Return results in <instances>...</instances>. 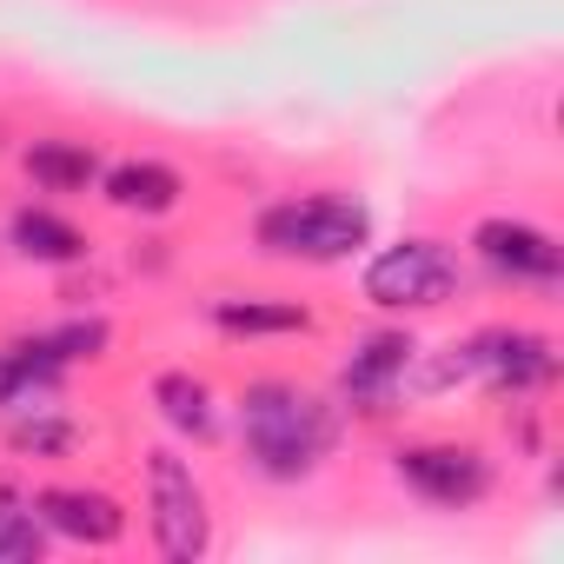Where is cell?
I'll return each mask as SVG.
<instances>
[{
  "mask_svg": "<svg viewBox=\"0 0 564 564\" xmlns=\"http://www.w3.org/2000/svg\"><path fill=\"white\" fill-rule=\"evenodd\" d=\"M412 352H419L412 333H366V339L346 352V366H339V392H346V405H359V412H386L392 392L405 386Z\"/></svg>",
  "mask_w": 564,
  "mask_h": 564,
  "instance_id": "9",
  "label": "cell"
},
{
  "mask_svg": "<svg viewBox=\"0 0 564 564\" xmlns=\"http://www.w3.org/2000/svg\"><path fill=\"white\" fill-rule=\"evenodd\" d=\"M21 166L34 173L41 193H87V186H100V160L80 140H34L21 153Z\"/></svg>",
  "mask_w": 564,
  "mask_h": 564,
  "instance_id": "13",
  "label": "cell"
},
{
  "mask_svg": "<svg viewBox=\"0 0 564 564\" xmlns=\"http://www.w3.org/2000/svg\"><path fill=\"white\" fill-rule=\"evenodd\" d=\"M359 286L379 313H432L458 293V252L445 239H399L366 259Z\"/></svg>",
  "mask_w": 564,
  "mask_h": 564,
  "instance_id": "3",
  "label": "cell"
},
{
  "mask_svg": "<svg viewBox=\"0 0 564 564\" xmlns=\"http://www.w3.org/2000/svg\"><path fill=\"white\" fill-rule=\"evenodd\" d=\"M213 326L232 339H286L313 333V313L300 300H213Z\"/></svg>",
  "mask_w": 564,
  "mask_h": 564,
  "instance_id": "12",
  "label": "cell"
},
{
  "mask_svg": "<svg viewBox=\"0 0 564 564\" xmlns=\"http://www.w3.org/2000/svg\"><path fill=\"white\" fill-rule=\"evenodd\" d=\"M259 252L272 259H300V265H339L372 239V213L346 193H300V199H279L259 213L252 226Z\"/></svg>",
  "mask_w": 564,
  "mask_h": 564,
  "instance_id": "2",
  "label": "cell"
},
{
  "mask_svg": "<svg viewBox=\"0 0 564 564\" xmlns=\"http://www.w3.org/2000/svg\"><path fill=\"white\" fill-rule=\"evenodd\" d=\"M14 445L21 452H34V458H67L74 452V425L47 405V412H21L14 419Z\"/></svg>",
  "mask_w": 564,
  "mask_h": 564,
  "instance_id": "17",
  "label": "cell"
},
{
  "mask_svg": "<svg viewBox=\"0 0 564 564\" xmlns=\"http://www.w3.org/2000/svg\"><path fill=\"white\" fill-rule=\"evenodd\" d=\"M239 445L259 478L272 485H300L313 478L333 445H339V405L293 386V379H252L239 392Z\"/></svg>",
  "mask_w": 564,
  "mask_h": 564,
  "instance_id": "1",
  "label": "cell"
},
{
  "mask_svg": "<svg viewBox=\"0 0 564 564\" xmlns=\"http://www.w3.org/2000/svg\"><path fill=\"white\" fill-rule=\"evenodd\" d=\"M107 319H67V326H54V333H34V339H21V352L28 359H41V366H54V372H67L74 359H100L107 352Z\"/></svg>",
  "mask_w": 564,
  "mask_h": 564,
  "instance_id": "15",
  "label": "cell"
},
{
  "mask_svg": "<svg viewBox=\"0 0 564 564\" xmlns=\"http://www.w3.org/2000/svg\"><path fill=\"white\" fill-rule=\"evenodd\" d=\"M147 505H153V544H160L173 564H199V557L213 551L206 491H199L193 465H186L173 445H153V452H147Z\"/></svg>",
  "mask_w": 564,
  "mask_h": 564,
  "instance_id": "4",
  "label": "cell"
},
{
  "mask_svg": "<svg viewBox=\"0 0 564 564\" xmlns=\"http://www.w3.org/2000/svg\"><path fill=\"white\" fill-rule=\"evenodd\" d=\"M100 193H107V206H120V213L160 219V213H173V206L186 199V180H180L166 160H120V166L100 173Z\"/></svg>",
  "mask_w": 564,
  "mask_h": 564,
  "instance_id": "10",
  "label": "cell"
},
{
  "mask_svg": "<svg viewBox=\"0 0 564 564\" xmlns=\"http://www.w3.org/2000/svg\"><path fill=\"white\" fill-rule=\"evenodd\" d=\"M8 246L21 259H34V265H74V259H87V232L74 219L47 213V206H21L8 219Z\"/></svg>",
  "mask_w": 564,
  "mask_h": 564,
  "instance_id": "11",
  "label": "cell"
},
{
  "mask_svg": "<svg viewBox=\"0 0 564 564\" xmlns=\"http://www.w3.org/2000/svg\"><path fill=\"white\" fill-rule=\"evenodd\" d=\"M471 252L498 279H518V286H557V272H564V246L531 219H478Z\"/></svg>",
  "mask_w": 564,
  "mask_h": 564,
  "instance_id": "6",
  "label": "cell"
},
{
  "mask_svg": "<svg viewBox=\"0 0 564 564\" xmlns=\"http://www.w3.org/2000/svg\"><path fill=\"white\" fill-rule=\"evenodd\" d=\"M465 346H471V372L498 392H538L557 372V346L531 326H491V333H471Z\"/></svg>",
  "mask_w": 564,
  "mask_h": 564,
  "instance_id": "7",
  "label": "cell"
},
{
  "mask_svg": "<svg viewBox=\"0 0 564 564\" xmlns=\"http://www.w3.org/2000/svg\"><path fill=\"white\" fill-rule=\"evenodd\" d=\"M41 551H47V524L34 518V505L0 498V564H34Z\"/></svg>",
  "mask_w": 564,
  "mask_h": 564,
  "instance_id": "16",
  "label": "cell"
},
{
  "mask_svg": "<svg viewBox=\"0 0 564 564\" xmlns=\"http://www.w3.org/2000/svg\"><path fill=\"white\" fill-rule=\"evenodd\" d=\"M153 405H160V419H166L180 438H213V432H219L213 392H206V379H193V372H160V379H153Z\"/></svg>",
  "mask_w": 564,
  "mask_h": 564,
  "instance_id": "14",
  "label": "cell"
},
{
  "mask_svg": "<svg viewBox=\"0 0 564 564\" xmlns=\"http://www.w3.org/2000/svg\"><path fill=\"white\" fill-rule=\"evenodd\" d=\"M392 471H399L405 491H419L438 511H471L491 491V458L478 445H458V438H445V445H405L392 458Z\"/></svg>",
  "mask_w": 564,
  "mask_h": 564,
  "instance_id": "5",
  "label": "cell"
},
{
  "mask_svg": "<svg viewBox=\"0 0 564 564\" xmlns=\"http://www.w3.org/2000/svg\"><path fill=\"white\" fill-rule=\"evenodd\" d=\"M34 518L47 524V538H67V544H120L127 538V511L113 491H94V485H47L34 491Z\"/></svg>",
  "mask_w": 564,
  "mask_h": 564,
  "instance_id": "8",
  "label": "cell"
}]
</instances>
